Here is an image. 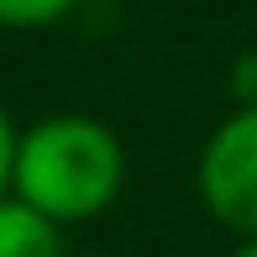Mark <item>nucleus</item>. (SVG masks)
Instances as JSON below:
<instances>
[{
  "label": "nucleus",
  "instance_id": "1",
  "mask_svg": "<svg viewBox=\"0 0 257 257\" xmlns=\"http://www.w3.org/2000/svg\"><path fill=\"white\" fill-rule=\"evenodd\" d=\"M126 189V147L110 121L84 110H58L16 132L11 194L37 205L58 226L105 215Z\"/></svg>",
  "mask_w": 257,
  "mask_h": 257
},
{
  "label": "nucleus",
  "instance_id": "2",
  "mask_svg": "<svg viewBox=\"0 0 257 257\" xmlns=\"http://www.w3.org/2000/svg\"><path fill=\"white\" fill-rule=\"evenodd\" d=\"M194 189L226 231L257 236V105H236L205 137Z\"/></svg>",
  "mask_w": 257,
  "mask_h": 257
},
{
  "label": "nucleus",
  "instance_id": "3",
  "mask_svg": "<svg viewBox=\"0 0 257 257\" xmlns=\"http://www.w3.org/2000/svg\"><path fill=\"white\" fill-rule=\"evenodd\" d=\"M0 257H68L63 226L48 220L37 205L0 194Z\"/></svg>",
  "mask_w": 257,
  "mask_h": 257
},
{
  "label": "nucleus",
  "instance_id": "4",
  "mask_svg": "<svg viewBox=\"0 0 257 257\" xmlns=\"http://www.w3.org/2000/svg\"><path fill=\"white\" fill-rule=\"evenodd\" d=\"M79 11V0H0V27L6 32H48L58 21H68Z\"/></svg>",
  "mask_w": 257,
  "mask_h": 257
},
{
  "label": "nucleus",
  "instance_id": "5",
  "mask_svg": "<svg viewBox=\"0 0 257 257\" xmlns=\"http://www.w3.org/2000/svg\"><path fill=\"white\" fill-rule=\"evenodd\" d=\"M226 89H231V100H236V105H257V48H247V53L231 58Z\"/></svg>",
  "mask_w": 257,
  "mask_h": 257
},
{
  "label": "nucleus",
  "instance_id": "6",
  "mask_svg": "<svg viewBox=\"0 0 257 257\" xmlns=\"http://www.w3.org/2000/svg\"><path fill=\"white\" fill-rule=\"evenodd\" d=\"M16 132H21V126L11 121V110L0 105V194H11V158H16Z\"/></svg>",
  "mask_w": 257,
  "mask_h": 257
},
{
  "label": "nucleus",
  "instance_id": "7",
  "mask_svg": "<svg viewBox=\"0 0 257 257\" xmlns=\"http://www.w3.org/2000/svg\"><path fill=\"white\" fill-rule=\"evenodd\" d=\"M226 257H257V236H241V241H236V247H231Z\"/></svg>",
  "mask_w": 257,
  "mask_h": 257
},
{
  "label": "nucleus",
  "instance_id": "8",
  "mask_svg": "<svg viewBox=\"0 0 257 257\" xmlns=\"http://www.w3.org/2000/svg\"><path fill=\"white\" fill-rule=\"evenodd\" d=\"M79 257H121V252H79Z\"/></svg>",
  "mask_w": 257,
  "mask_h": 257
}]
</instances>
